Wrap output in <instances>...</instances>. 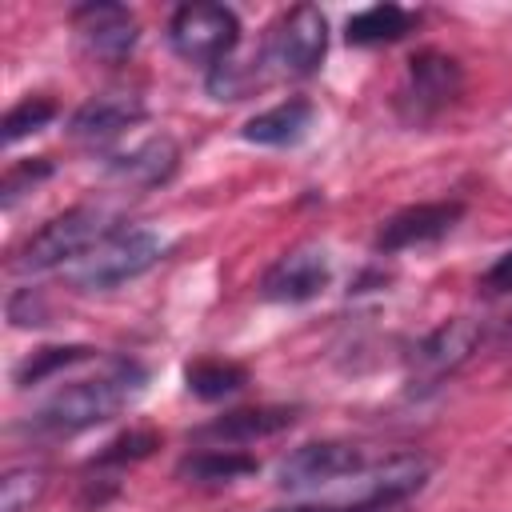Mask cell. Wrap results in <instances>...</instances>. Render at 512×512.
<instances>
[{
	"mask_svg": "<svg viewBox=\"0 0 512 512\" xmlns=\"http://www.w3.org/2000/svg\"><path fill=\"white\" fill-rule=\"evenodd\" d=\"M144 384H148V372L136 360L112 356L96 376L72 380L56 388L48 400H40L28 416V432L32 436H76L84 428H96L120 416L124 408H132L144 396Z\"/></svg>",
	"mask_w": 512,
	"mask_h": 512,
	"instance_id": "6da1fadb",
	"label": "cell"
},
{
	"mask_svg": "<svg viewBox=\"0 0 512 512\" xmlns=\"http://www.w3.org/2000/svg\"><path fill=\"white\" fill-rule=\"evenodd\" d=\"M120 224L112 220L108 208L100 204H76L60 216H52L48 224H40L8 260L12 272L20 276H32V272H48V268H60L68 260H84L104 236H112Z\"/></svg>",
	"mask_w": 512,
	"mask_h": 512,
	"instance_id": "7a4b0ae2",
	"label": "cell"
},
{
	"mask_svg": "<svg viewBox=\"0 0 512 512\" xmlns=\"http://www.w3.org/2000/svg\"><path fill=\"white\" fill-rule=\"evenodd\" d=\"M164 248H168V240L160 232H152V228H116L84 260H76L72 284L84 288V292L120 288V284L144 276L164 256Z\"/></svg>",
	"mask_w": 512,
	"mask_h": 512,
	"instance_id": "3957f363",
	"label": "cell"
},
{
	"mask_svg": "<svg viewBox=\"0 0 512 512\" xmlns=\"http://www.w3.org/2000/svg\"><path fill=\"white\" fill-rule=\"evenodd\" d=\"M168 44L180 60L216 68L240 44V16L228 4H180L168 20Z\"/></svg>",
	"mask_w": 512,
	"mask_h": 512,
	"instance_id": "277c9868",
	"label": "cell"
},
{
	"mask_svg": "<svg viewBox=\"0 0 512 512\" xmlns=\"http://www.w3.org/2000/svg\"><path fill=\"white\" fill-rule=\"evenodd\" d=\"M464 88V72L448 52L424 48L408 60L404 80L396 88V112L408 124H428L432 116H440L448 104H456Z\"/></svg>",
	"mask_w": 512,
	"mask_h": 512,
	"instance_id": "5b68a950",
	"label": "cell"
},
{
	"mask_svg": "<svg viewBox=\"0 0 512 512\" xmlns=\"http://www.w3.org/2000/svg\"><path fill=\"white\" fill-rule=\"evenodd\" d=\"M328 52V20L316 4H296L288 8L264 44V64H276L288 76H308L320 68Z\"/></svg>",
	"mask_w": 512,
	"mask_h": 512,
	"instance_id": "8992f818",
	"label": "cell"
},
{
	"mask_svg": "<svg viewBox=\"0 0 512 512\" xmlns=\"http://www.w3.org/2000/svg\"><path fill=\"white\" fill-rule=\"evenodd\" d=\"M364 472V452L356 444L344 440H312L292 448L280 468H276V484L284 492H312L324 484H336L344 476H360Z\"/></svg>",
	"mask_w": 512,
	"mask_h": 512,
	"instance_id": "52a82bcc",
	"label": "cell"
},
{
	"mask_svg": "<svg viewBox=\"0 0 512 512\" xmlns=\"http://www.w3.org/2000/svg\"><path fill=\"white\" fill-rule=\"evenodd\" d=\"M464 216L460 200H432V204H408L400 212H392L380 232H376V248L380 252H404V248H424L444 240L456 220Z\"/></svg>",
	"mask_w": 512,
	"mask_h": 512,
	"instance_id": "ba28073f",
	"label": "cell"
},
{
	"mask_svg": "<svg viewBox=\"0 0 512 512\" xmlns=\"http://www.w3.org/2000/svg\"><path fill=\"white\" fill-rule=\"evenodd\" d=\"M328 280H332V260L324 248H292L260 276V296L272 304H304L320 296Z\"/></svg>",
	"mask_w": 512,
	"mask_h": 512,
	"instance_id": "9c48e42d",
	"label": "cell"
},
{
	"mask_svg": "<svg viewBox=\"0 0 512 512\" xmlns=\"http://www.w3.org/2000/svg\"><path fill=\"white\" fill-rule=\"evenodd\" d=\"M72 24H76L88 56H96L104 64L128 60V52L140 40V24L124 4H80L72 12Z\"/></svg>",
	"mask_w": 512,
	"mask_h": 512,
	"instance_id": "30bf717a",
	"label": "cell"
},
{
	"mask_svg": "<svg viewBox=\"0 0 512 512\" xmlns=\"http://www.w3.org/2000/svg\"><path fill=\"white\" fill-rule=\"evenodd\" d=\"M140 120H144V96H136V92H128V88H108V92L88 96V100L72 112L68 132H72V140H80V144H108V140H116L124 128L140 124Z\"/></svg>",
	"mask_w": 512,
	"mask_h": 512,
	"instance_id": "8fae6325",
	"label": "cell"
},
{
	"mask_svg": "<svg viewBox=\"0 0 512 512\" xmlns=\"http://www.w3.org/2000/svg\"><path fill=\"white\" fill-rule=\"evenodd\" d=\"M480 344V324L460 316V320H444L440 328H432L420 344H416V380L420 384H436L444 376H452Z\"/></svg>",
	"mask_w": 512,
	"mask_h": 512,
	"instance_id": "7c38bea8",
	"label": "cell"
},
{
	"mask_svg": "<svg viewBox=\"0 0 512 512\" xmlns=\"http://www.w3.org/2000/svg\"><path fill=\"white\" fill-rule=\"evenodd\" d=\"M296 424V408H284V404H260V408H236V412H224L216 420H208L196 436L208 440L212 448H240V444H256L264 436H276L284 428Z\"/></svg>",
	"mask_w": 512,
	"mask_h": 512,
	"instance_id": "4fadbf2b",
	"label": "cell"
},
{
	"mask_svg": "<svg viewBox=\"0 0 512 512\" xmlns=\"http://www.w3.org/2000/svg\"><path fill=\"white\" fill-rule=\"evenodd\" d=\"M312 120H316L312 100L288 96V100H280V104L256 112V116L240 128V136L252 140V144H264V148H288V144H300V140L308 136Z\"/></svg>",
	"mask_w": 512,
	"mask_h": 512,
	"instance_id": "5bb4252c",
	"label": "cell"
},
{
	"mask_svg": "<svg viewBox=\"0 0 512 512\" xmlns=\"http://www.w3.org/2000/svg\"><path fill=\"white\" fill-rule=\"evenodd\" d=\"M412 28H416V12L400 8V4H372V8H360L356 16H348L344 36L356 48H372V44L404 40Z\"/></svg>",
	"mask_w": 512,
	"mask_h": 512,
	"instance_id": "9a60e30c",
	"label": "cell"
},
{
	"mask_svg": "<svg viewBox=\"0 0 512 512\" xmlns=\"http://www.w3.org/2000/svg\"><path fill=\"white\" fill-rule=\"evenodd\" d=\"M176 472L188 484H232V480L256 472V456H248L240 448H200V452L184 456Z\"/></svg>",
	"mask_w": 512,
	"mask_h": 512,
	"instance_id": "2e32d148",
	"label": "cell"
},
{
	"mask_svg": "<svg viewBox=\"0 0 512 512\" xmlns=\"http://www.w3.org/2000/svg\"><path fill=\"white\" fill-rule=\"evenodd\" d=\"M176 160H180L176 144H172L168 136H152V140H144L136 152L120 156V160L112 164V172L124 176V180H132V184H140V188H152V184H164V180L176 172Z\"/></svg>",
	"mask_w": 512,
	"mask_h": 512,
	"instance_id": "e0dca14e",
	"label": "cell"
},
{
	"mask_svg": "<svg viewBox=\"0 0 512 512\" xmlns=\"http://www.w3.org/2000/svg\"><path fill=\"white\" fill-rule=\"evenodd\" d=\"M184 380H188L192 396L224 400V396H232V392H240L248 384V372L240 364H232V360H196V364H188Z\"/></svg>",
	"mask_w": 512,
	"mask_h": 512,
	"instance_id": "ac0fdd59",
	"label": "cell"
},
{
	"mask_svg": "<svg viewBox=\"0 0 512 512\" xmlns=\"http://www.w3.org/2000/svg\"><path fill=\"white\" fill-rule=\"evenodd\" d=\"M44 492H48V468L44 464H16L0 480V512H32Z\"/></svg>",
	"mask_w": 512,
	"mask_h": 512,
	"instance_id": "d6986e66",
	"label": "cell"
},
{
	"mask_svg": "<svg viewBox=\"0 0 512 512\" xmlns=\"http://www.w3.org/2000/svg\"><path fill=\"white\" fill-rule=\"evenodd\" d=\"M88 356H92V348H84V344L40 348V352H32V356L16 368V384H20V388H28V384H44V380H52V376H56V372H64V368L84 364Z\"/></svg>",
	"mask_w": 512,
	"mask_h": 512,
	"instance_id": "ffe728a7",
	"label": "cell"
},
{
	"mask_svg": "<svg viewBox=\"0 0 512 512\" xmlns=\"http://www.w3.org/2000/svg\"><path fill=\"white\" fill-rule=\"evenodd\" d=\"M56 116V104L48 100V96H28V100H20V104H12L8 112H4V144H16V140H24L28 132H40L48 120Z\"/></svg>",
	"mask_w": 512,
	"mask_h": 512,
	"instance_id": "44dd1931",
	"label": "cell"
},
{
	"mask_svg": "<svg viewBox=\"0 0 512 512\" xmlns=\"http://www.w3.org/2000/svg\"><path fill=\"white\" fill-rule=\"evenodd\" d=\"M256 84H260V72L252 64H240L236 56L220 60L216 68H208V92L216 100H244Z\"/></svg>",
	"mask_w": 512,
	"mask_h": 512,
	"instance_id": "7402d4cb",
	"label": "cell"
},
{
	"mask_svg": "<svg viewBox=\"0 0 512 512\" xmlns=\"http://www.w3.org/2000/svg\"><path fill=\"white\" fill-rule=\"evenodd\" d=\"M52 176V160L48 156H36V160H20V164H12L8 172H4V180H0V204L4 208H12L24 192H32L40 180H48Z\"/></svg>",
	"mask_w": 512,
	"mask_h": 512,
	"instance_id": "603a6c76",
	"label": "cell"
},
{
	"mask_svg": "<svg viewBox=\"0 0 512 512\" xmlns=\"http://www.w3.org/2000/svg\"><path fill=\"white\" fill-rule=\"evenodd\" d=\"M156 448H160V436H156V432L132 428V432L116 436L112 444H104V452H100L92 464H100V468H108V464H132V460H144V456H152Z\"/></svg>",
	"mask_w": 512,
	"mask_h": 512,
	"instance_id": "cb8c5ba5",
	"label": "cell"
},
{
	"mask_svg": "<svg viewBox=\"0 0 512 512\" xmlns=\"http://www.w3.org/2000/svg\"><path fill=\"white\" fill-rule=\"evenodd\" d=\"M480 288H484L488 296H504V292H512V248L488 264V272L480 276Z\"/></svg>",
	"mask_w": 512,
	"mask_h": 512,
	"instance_id": "d4e9b609",
	"label": "cell"
},
{
	"mask_svg": "<svg viewBox=\"0 0 512 512\" xmlns=\"http://www.w3.org/2000/svg\"><path fill=\"white\" fill-rule=\"evenodd\" d=\"M8 316H12V324H44L40 320L44 312H40V300H32V288H24L8 300Z\"/></svg>",
	"mask_w": 512,
	"mask_h": 512,
	"instance_id": "484cf974",
	"label": "cell"
}]
</instances>
